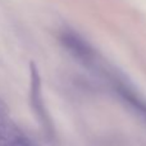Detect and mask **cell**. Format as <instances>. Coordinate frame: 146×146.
<instances>
[{
  "instance_id": "7a4b0ae2",
  "label": "cell",
  "mask_w": 146,
  "mask_h": 146,
  "mask_svg": "<svg viewBox=\"0 0 146 146\" xmlns=\"http://www.w3.org/2000/svg\"><path fill=\"white\" fill-rule=\"evenodd\" d=\"M63 48L78 62L88 67L96 63V51L87 40L72 30H66L59 36Z\"/></svg>"
},
{
  "instance_id": "3957f363",
  "label": "cell",
  "mask_w": 146,
  "mask_h": 146,
  "mask_svg": "<svg viewBox=\"0 0 146 146\" xmlns=\"http://www.w3.org/2000/svg\"><path fill=\"white\" fill-rule=\"evenodd\" d=\"M114 88L121 99L146 123V99L140 95L132 86L121 80L114 81Z\"/></svg>"
},
{
  "instance_id": "5b68a950",
  "label": "cell",
  "mask_w": 146,
  "mask_h": 146,
  "mask_svg": "<svg viewBox=\"0 0 146 146\" xmlns=\"http://www.w3.org/2000/svg\"><path fill=\"white\" fill-rule=\"evenodd\" d=\"M0 113L8 114V105L1 100V99H0Z\"/></svg>"
},
{
  "instance_id": "6da1fadb",
  "label": "cell",
  "mask_w": 146,
  "mask_h": 146,
  "mask_svg": "<svg viewBox=\"0 0 146 146\" xmlns=\"http://www.w3.org/2000/svg\"><path fill=\"white\" fill-rule=\"evenodd\" d=\"M30 103L32 111L35 114L37 122L41 124L44 132H45L46 137L50 140L55 139V128H54L53 121H51L50 115L48 113V109L45 105V100H44V94H42V80H41V74L38 71L37 66L33 62L30 63Z\"/></svg>"
},
{
  "instance_id": "277c9868",
  "label": "cell",
  "mask_w": 146,
  "mask_h": 146,
  "mask_svg": "<svg viewBox=\"0 0 146 146\" xmlns=\"http://www.w3.org/2000/svg\"><path fill=\"white\" fill-rule=\"evenodd\" d=\"M8 146H38V145L36 144L35 141H32L26 133H23Z\"/></svg>"
}]
</instances>
